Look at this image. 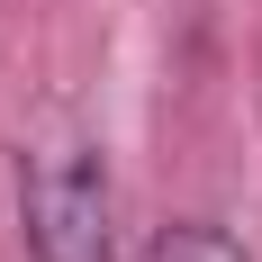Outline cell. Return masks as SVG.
<instances>
[{
    "label": "cell",
    "mask_w": 262,
    "mask_h": 262,
    "mask_svg": "<svg viewBox=\"0 0 262 262\" xmlns=\"http://www.w3.org/2000/svg\"><path fill=\"white\" fill-rule=\"evenodd\" d=\"M145 262H244V244L217 235V226H163Z\"/></svg>",
    "instance_id": "obj_2"
},
{
    "label": "cell",
    "mask_w": 262,
    "mask_h": 262,
    "mask_svg": "<svg viewBox=\"0 0 262 262\" xmlns=\"http://www.w3.org/2000/svg\"><path fill=\"white\" fill-rule=\"evenodd\" d=\"M18 217H27V262H108L118 253V226H108V163H100V145L46 136L27 154Z\"/></svg>",
    "instance_id": "obj_1"
}]
</instances>
